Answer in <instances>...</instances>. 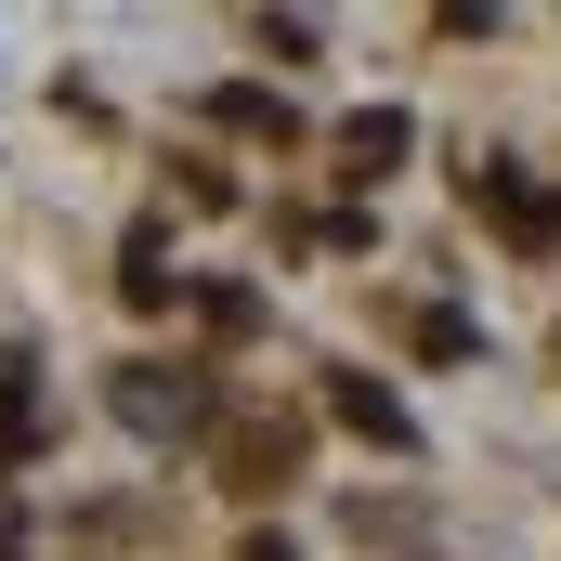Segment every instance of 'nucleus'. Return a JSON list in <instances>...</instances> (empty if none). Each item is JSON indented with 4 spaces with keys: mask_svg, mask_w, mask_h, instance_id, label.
<instances>
[{
    "mask_svg": "<svg viewBox=\"0 0 561 561\" xmlns=\"http://www.w3.org/2000/svg\"><path fill=\"white\" fill-rule=\"evenodd\" d=\"M470 209H496V222H510L523 249H549V236H561V196H536V183H523L510 157H483V170H470Z\"/></svg>",
    "mask_w": 561,
    "mask_h": 561,
    "instance_id": "obj_1",
    "label": "nucleus"
},
{
    "mask_svg": "<svg viewBox=\"0 0 561 561\" xmlns=\"http://www.w3.org/2000/svg\"><path fill=\"white\" fill-rule=\"evenodd\" d=\"M118 419H131V431H196V419H209V392L170 379V366H118Z\"/></svg>",
    "mask_w": 561,
    "mask_h": 561,
    "instance_id": "obj_2",
    "label": "nucleus"
},
{
    "mask_svg": "<svg viewBox=\"0 0 561 561\" xmlns=\"http://www.w3.org/2000/svg\"><path fill=\"white\" fill-rule=\"evenodd\" d=\"M405 144H419V131H405V105H353V118H340V157H353V183H379Z\"/></svg>",
    "mask_w": 561,
    "mask_h": 561,
    "instance_id": "obj_3",
    "label": "nucleus"
},
{
    "mask_svg": "<svg viewBox=\"0 0 561 561\" xmlns=\"http://www.w3.org/2000/svg\"><path fill=\"white\" fill-rule=\"evenodd\" d=\"M26 444H39V366L0 340V457H26Z\"/></svg>",
    "mask_w": 561,
    "mask_h": 561,
    "instance_id": "obj_4",
    "label": "nucleus"
},
{
    "mask_svg": "<svg viewBox=\"0 0 561 561\" xmlns=\"http://www.w3.org/2000/svg\"><path fill=\"white\" fill-rule=\"evenodd\" d=\"M327 405H340V431H366V444H419V419H405V405H392L379 379H340Z\"/></svg>",
    "mask_w": 561,
    "mask_h": 561,
    "instance_id": "obj_5",
    "label": "nucleus"
},
{
    "mask_svg": "<svg viewBox=\"0 0 561 561\" xmlns=\"http://www.w3.org/2000/svg\"><path fill=\"white\" fill-rule=\"evenodd\" d=\"M287 457H300V431H287V419H249V431H236V470H249V483H275Z\"/></svg>",
    "mask_w": 561,
    "mask_h": 561,
    "instance_id": "obj_6",
    "label": "nucleus"
},
{
    "mask_svg": "<svg viewBox=\"0 0 561 561\" xmlns=\"http://www.w3.org/2000/svg\"><path fill=\"white\" fill-rule=\"evenodd\" d=\"M222 131H300V118H287V92H249V79H236V92H222Z\"/></svg>",
    "mask_w": 561,
    "mask_h": 561,
    "instance_id": "obj_7",
    "label": "nucleus"
},
{
    "mask_svg": "<svg viewBox=\"0 0 561 561\" xmlns=\"http://www.w3.org/2000/svg\"><path fill=\"white\" fill-rule=\"evenodd\" d=\"M0 561H26V510H13V483H0Z\"/></svg>",
    "mask_w": 561,
    "mask_h": 561,
    "instance_id": "obj_8",
    "label": "nucleus"
}]
</instances>
